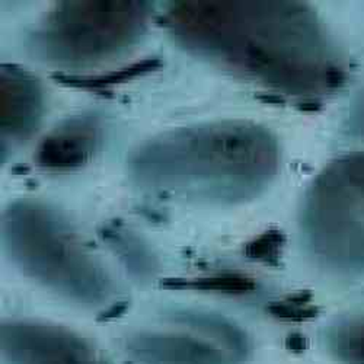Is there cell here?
I'll return each mask as SVG.
<instances>
[{
    "instance_id": "17",
    "label": "cell",
    "mask_w": 364,
    "mask_h": 364,
    "mask_svg": "<svg viewBox=\"0 0 364 364\" xmlns=\"http://www.w3.org/2000/svg\"><path fill=\"white\" fill-rule=\"evenodd\" d=\"M127 309V303L126 301H119V303H115V305H112L107 312H104L101 316H100V321H111L114 318H118L119 315H123V312Z\"/></svg>"
},
{
    "instance_id": "14",
    "label": "cell",
    "mask_w": 364,
    "mask_h": 364,
    "mask_svg": "<svg viewBox=\"0 0 364 364\" xmlns=\"http://www.w3.org/2000/svg\"><path fill=\"white\" fill-rule=\"evenodd\" d=\"M268 311L272 316L287 322H305L318 315V308L312 303V296L305 291L271 303Z\"/></svg>"
},
{
    "instance_id": "3",
    "label": "cell",
    "mask_w": 364,
    "mask_h": 364,
    "mask_svg": "<svg viewBox=\"0 0 364 364\" xmlns=\"http://www.w3.org/2000/svg\"><path fill=\"white\" fill-rule=\"evenodd\" d=\"M9 255L26 276L83 305H101L112 284L70 225L37 201H18L4 216Z\"/></svg>"
},
{
    "instance_id": "8",
    "label": "cell",
    "mask_w": 364,
    "mask_h": 364,
    "mask_svg": "<svg viewBox=\"0 0 364 364\" xmlns=\"http://www.w3.org/2000/svg\"><path fill=\"white\" fill-rule=\"evenodd\" d=\"M102 130L92 115H79L53 130L43 139L36 162L41 169L51 172L75 171L86 165L101 144Z\"/></svg>"
},
{
    "instance_id": "4",
    "label": "cell",
    "mask_w": 364,
    "mask_h": 364,
    "mask_svg": "<svg viewBox=\"0 0 364 364\" xmlns=\"http://www.w3.org/2000/svg\"><path fill=\"white\" fill-rule=\"evenodd\" d=\"M305 232L319 261L332 269H364V154L329 164L305 205Z\"/></svg>"
},
{
    "instance_id": "2",
    "label": "cell",
    "mask_w": 364,
    "mask_h": 364,
    "mask_svg": "<svg viewBox=\"0 0 364 364\" xmlns=\"http://www.w3.org/2000/svg\"><path fill=\"white\" fill-rule=\"evenodd\" d=\"M277 143L247 121L172 130L141 144L130 158L140 187L196 201L254 198L276 175Z\"/></svg>"
},
{
    "instance_id": "10",
    "label": "cell",
    "mask_w": 364,
    "mask_h": 364,
    "mask_svg": "<svg viewBox=\"0 0 364 364\" xmlns=\"http://www.w3.org/2000/svg\"><path fill=\"white\" fill-rule=\"evenodd\" d=\"M100 235L109 250L123 262L126 269L137 280H151L159 269L158 259L144 240L118 222L107 223L101 228Z\"/></svg>"
},
{
    "instance_id": "11",
    "label": "cell",
    "mask_w": 364,
    "mask_h": 364,
    "mask_svg": "<svg viewBox=\"0 0 364 364\" xmlns=\"http://www.w3.org/2000/svg\"><path fill=\"white\" fill-rule=\"evenodd\" d=\"M161 68L159 60L147 58L141 62L133 63L123 69H118L105 75H57L54 79L66 86L82 87V89H92L102 90L111 86H117L121 83L130 82L136 77L144 76L147 73H154Z\"/></svg>"
},
{
    "instance_id": "13",
    "label": "cell",
    "mask_w": 364,
    "mask_h": 364,
    "mask_svg": "<svg viewBox=\"0 0 364 364\" xmlns=\"http://www.w3.org/2000/svg\"><path fill=\"white\" fill-rule=\"evenodd\" d=\"M329 344L340 361L364 364V316L347 319L333 328Z\"/></svg>"
},
{
    "instance_id": "12",
    "label": "cell",
    "mask_w": 364,
    "mask_h": 364,
    "mask_svg": "<svg viewBox=\"0 0 364 364\" xmlns=\"http://www.w3.org/2000/svg\"><path fill=\"white\" fill-rule=\"evenodd\" d=\"M162 287L168 290H197L225 294H245L255 290V282L237 272H222V274L197 277V279H166Z\"/></svg>"
},
{
    "instance_id": "7",
    "label": "cell",
    "mask_w": 364,
    "mask_h": 364,
    "mask_svg": "<svg viewBox=\"0 0 364 364\" xmlns=\"http://www.w3.org/2000/svg\"><path fill=\"white\" fill-rule=\"evenodd\" d=\"M129 353L141 364H232L223 347L181 332H139L127 341Z\"/></svg>"
},
{
    "instance_id": "6",
    "label": "cell",
    "mask_w": 364,
    "mask_h": 364,
    "mask_svg": "<svg viewBox=\"0 0 364 364\" xmlns=\"http://www.w3.org/2000/svg\"><path fill=\"white\" fill-rule=\"evenodd\" d=\"M0 344L8 364H111L92 344L54 325L8 322Z\"/></svg>"
},
{
    "instance_id": "9",
    "label": "cell",
    "mask_w": 364,
    "mask_h": 364,
    "mask_svg": "<svg viewBox=\"0 0 364 364\" xmlns=\"http://www.w3.org/2000/svg\"><path fill=\"white\" fill-rule=\"evenodd\" d=\"M43 90L36 77L14 65L0 70V129L4 139L31 134L43 114Z\"/></svg>"
},
{
    "instance_id": "1",
    "label": "cell",
    "mask_w": 364,
    "mask_h": 364,
    "mask_svg": "<svg viewBox=\"0 0 364 364\" xmlns=\"http://www.w3.org/2000/svg\"><path fill=\"white\" fill-rule=\"evenodd\" d=\"M175 37L225 68L294 97L338 89L346 70L315 12L297 2H176Z\"/></svg>"
},
{
    "instance_id": "18",
    "label": "cell",
    "mask_w": 364,
    "mask_h": 364,
    "mask_svg": "<svg viewBox=\"0 0 364 364\" xmlns=\"http://www.w3.org/2000/svg\"><path fill=\"white\" fill-rule=\"evenodd\" d=\"M287 347L294 350V351H301V350L306 348V340L303 338V337H300V336H297V333H296V336L289 337Z\"/></svg>"
},
{
    "instance_id": "5",
    "label": "cell",
    "mask_w": 364,
    "mask_h": 364,
    "mask_svg": "<svg viewBox=\"0 0 364 364\" xmlns=\"http://www.w3.org/2000/svg\"><path fill=\"white\" fill-rule=\"evenodd\" d=\"M147 14L144 2H62L41 23L36 43L55 63L95 65L134 44Z\"/></svg>"
},
{
    "instance_id": "15",
    "label": "cell",
    "mask_w": 364,
    "mask_h": 364,
    "mask_svg": "<svg viewBox=\"0 0 364 364\" xmlns=\"http://www.w3.org/2000/svg\"><path fill=\"white\" fill-rule=\"evenodd\" d=\"M284 244V235L277 229H271L247 244L245 257L262 264L277 265L282 259Z\"/></svg>"
},
{
    "instance_id": "16",
    "label": "cell",
    "mask_w": 364,
    "mask_h": 364,
    "mask_svg": "<svg viewBox=\"0 0 364 364\" xmlns=\"http://www.w3.org/2000/svg\"><path fill=\"white\" fill-rule=\"evenodd\" d=\"M351 124H353V130L364 139V95L360 97V100L357 101L353 109Z\"/></svg>"
}]
</instances>
